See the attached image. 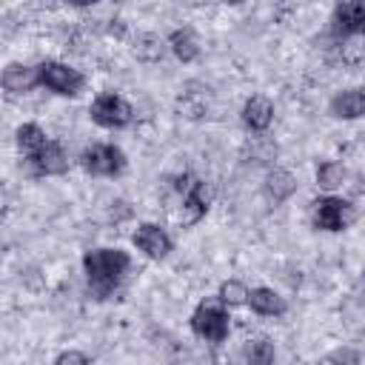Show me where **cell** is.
Wrapping results in <instances>:
<instances>
[{"mask_svg":"<svg viewBox=\"0 0 365 365\" xmlns=\"http://www.w3.org/2000/svg\"><path fill=\"white\" fill-rule=\"evenodd\" d=\"M328 23H331L328 26L331 29V37L339 46H345L351 40H359V34L365 31V3H359V0H342V3H336Z\"/></svg>","mask_w":365,"mask_h":365,"instance_id":"cell-7","label":"cell"},{"mask_svg":"<svg viewBox=\"0 0 365 365\" xmlns=\"http://www.w3.org/2000/svg\"><path fill=\"white\" fill-rule=\"evenodd\" d=\"M354 220V202L339 197V194H319L317 200H311V222L317 231H345Z\"/></svg>","mask_w":365,"mask_h":365,"instance_id":"cell-6","label":"cell"},{"mask_svg":"<svg viewBox=\"0 0 365 365\" xmlns=\"http://www.w3.org/2000/svg\"><path fill=\"white\" fill-rule=\"evenodd\" d=\"M211 208V185L200 177H191L182 188V225L200 222Z\"/></svg>","mask_w":365,"mask_h":365,"instance_id":"cell-10","label":"cell"},{"mask_svg":"<svg viewBox=\"0 0 365 365\" xmlns=\"http://www.w3.org/2000/svg\"><path fill=\"white\" fill-rule=\"evenodd\" d=\"M228 311L231 308H242L245 305V299H248V285L242 282V279H222L220 282V288H217V294H214Z\"/></svg>","mask_w":365,"mask_h":365,"instance_id":"cell-21","label":"cell"},{"mask_svg":"<svg viewBox=\"0 0 365 365\" xmlns=\"http://www.w3.org/2000/svg\"><path fill=\"white\" fill-rule=\"evenodd\" d=\"M165 48L180 60V63H194L200 57V40L194 37L191 29H174L165 37Z\"/></svg>","mask_w":365,"mask_h":365,"instance_id":"cell-16","label":"cell"},{"mask_svg":"<svg viewBox=\"0 0 365 365\" xmlns=\"http://www.w3.org/2000/svg\"><path fill=\"white\" fill-rule=\"evenodd\" d=\"M46 140H48V134L43 131L40 123H20L14 128V145L23 154V160H29L34 151H40L46 145Z\"/></svg>","mask_w":365,"mask_h":365,"instance_id":"cell-18","label":"cell"},{"mask_svg":"<svg viewBox=\"0 0 365 365\" xmlns=\"http://www.w3.org/2000/svg\"><path fill=\"white\" fill-rule=\"evenodd\" d=\"M80 165L88 177L114 180L128 168V157L117 143H91L80 151Z\"/></svg>","mask_w":365,"mask_h":365,"instance_id":"cell-5","label":"cell"},{"mask_svg":"<svg viewBox=\"0 0 365 365\" xmlns=\"http://www.w3.org/2000/svg\"><path fill=\"white\" fill-rule=\"evenodd\" d=\"M131 268V254L114 245H100V248H88L83 254V274H86V288L88 294L103 302L108 297H114V291L123 285L125 274Z\"/></svg>","mask_w":365,"mask_h":365,"instance_id":"cell-1","label":"cell"},{"mask_svg":"<svg viewBox=\"0 0 365 365\" xmlns=\"http://www.w3.org/2000/svg\"><path fill=\"white\" fill-rule=\"evenodd\" d=\"M245 305H248L251 314H257V317H271V319H277V317H285V314H288V299H285L279 291L268 288V285H254V288H248Z\"/></svg>","mask_w":365,"mask_h":365,"instance_id":"cell-12","label":"cell"},{"mask_svg":"<svg viewBox=\"0 0 365 365\" xmlns=\"http://www.w3.org/2000/svg\"><path fill=\"white\" fill-rule=\"evenodd\" d=\"M26 165L31 168L34 177H63L68 171V154H66V148H63L60 140H51L48 137L46 145L26 160Z\"/></svg>","mask_w":365,"mask_h":365,"instance_id":"cell-9","label":"cell"},{"mask_svg":"<svg viewBox=\"0 0 365 365\" xmlns=\"http://www.w3.org/2000/svg\"><path fill=\"white\" fill-rule=\"evenodd\" d=\"M314 180H317V188H319L322 194H334L336 188L345 185V180H348V168H345L342 160H322V163L317 165Z\"/></svg>","mask_w":365,"mask_h":365,"instance_id":"cell-17","label":"cell"},{"mask_svg":"<svg viewBox=\"0 0 365 365\" xmlns=\"http://www.w3.org/2000/svg\"><path fill=\"white\" fill-rule=\"evenodd\" d=\"M37 80H40V88L57 94V97H80L86 91V74L68 63H60V60H43L37 63Z\"/></svg>","mask_w":365,"mask_h":365,"instance_id":"cell-3","label":"cell"},{"mask_svg":"<svg viewBox=\"0 0 365 365\" xmlns=\"http://www.w3.org/2000/svg\"><path fill=\"white\" fill-rule=\"evenodd\" d=\"M245 362L248 365H274L277 362V345L271 336L259 334L245 342Z\"/></svg>","mask_w":365,"mask_h":365,"instance_id":"cell-19","label":"cell"},{"mask_svg":"<svg viewBox=\"0 0 365 365\" xmlns=\"http://www.w3.org/2000/svg\"><path fill=\"white\" fill-rule=\"evenodd\" d=\"M328 114L334 120H345V123H354L365 114V88L359 86H351V88H342L331 97L328 103Z\"/></svg>","mask_w":365,"mask_h":365,"instance_id":"cell-14","label":"cell"},{"mask_svg":"<svg viewBox=\"0 0 365 365\" xmlns=\"http://www.w3.org/2000/svg\"><path fill=\"white\" fill-rule=\"evenodd\" d=\"M194 336L211 342V345H220L228 339L231 334V314L228 308L217 299V297H205L202 302H197V308L191 311V319H188Z\"/></svg>","mask_w":365,"mask_h":365,"instance_id":"cell-2","label":"cell"},{"mask_svg":"<svg viewBox=\"0 0 365 365\" xmlns=\"http://www.w3.org/2000/svg\"><path fill=\"white\" fill-rule=\"evenodd\" d=\"M274 103L265 94H251L240 108V120L251 134H265L274 125Z\"/></svg>","mask_w":365,"mask_h":365,"instance_id":"cell-11","label":"cell"},{"mask_svg":"<svg viewBox=\"0 0 365 365\" xmlns=\"http://www.w3.org/2000/svg\"><path fill=\"white\" fill-rule=\"evenodd\" d=\"M317 365H362V354L354 345H339V348H331L328 354H322L317 359Z\"/></svg>","mask_w":365,"mask_h":365,"instance_id":"cell-22","label":"cell"},{"mask_svg":"<svg viewBox=\"0 0 365 365\" xmlns=\"http://www.w3.org/2000/svg\"><path fill=\"white\" fill-rule=\"evenodd\" d=\"M131 242H134V248L143 257L157 259V262L165 259L174 251V240H171V234L160 222H140L134 228V234H131Z\"/></svg>","mask_w":365,"mask_h":365,"instance_id":"cell-8","label":"cell"},{"mask_svg":"<svg viewBox=\"0 0 365 365\" xmlns=\"http://www.w3.org/2000/svg\"><path fill=\"white\" fill-rule=\"evenodd\" d=\"M297 188H299V182H297V177L288 171V168H268V174H265V180H262V197L271 202V205H282V202H288L294 194H297Z\"/></svg>","mask_w":365,"mask_h":365,"instance_id":"cell-15","label":"cell"},{"mask_svg":"<svg viewBox=\"0 0 365 365\" xmlns=\"http://www.w3.org/2000/svg\"><path fill=\"white\" fill-rule=\"evenodd\" d=\"M88 117L106 131H123L134 123V106L117 91H100L88 106Z\"/></svg>","mask_w":365,"mask_h":365,"instance_id":"cell-4","label":"cell"},{"mask_svg":"<svg viewBox=\"0 0 365 365\" xmlns=\"http://www.w3.org/2000/svg\"><path fill=\"white\" fill-rule=\"evenodd\" d=\"M0 88L9 91V94H31L34 88H40L37 66H31V63H9L0 71Z\"/></svg>","mask_w":365,"mask_h":365,"instance_id":"cell-13","label":"cell"},{"mask_svg":"<svg viewBox=\"0 0 365 365\" xmlns=\"http://www.w3.org/2000/svg\"><path fill=\"white\" fill-rule=\"evenodd\" d=\"M51 365H91V356L86 351H80V348H66V351H60L54 356Z\"/></svg>","mask_w":365,"mask_h":365,"instance_id":"cell-23","label":"cell"},{"mask_svg":"<svg viewBox=\"0 0 365 365\" xmlns=\"http://www.w3.org/2000/svg\"><path fill=\"white\" fill-rule=\"evenodd\" d=\"M134 54H137V60H143V63H157V60L165 54V40L157 37V34H151V31H143V34H137V40H134Z\"/></svg>","mask_w":365,"mask_h":365,"instance_id":"cell-20","label":"cell"}]
</instances>
